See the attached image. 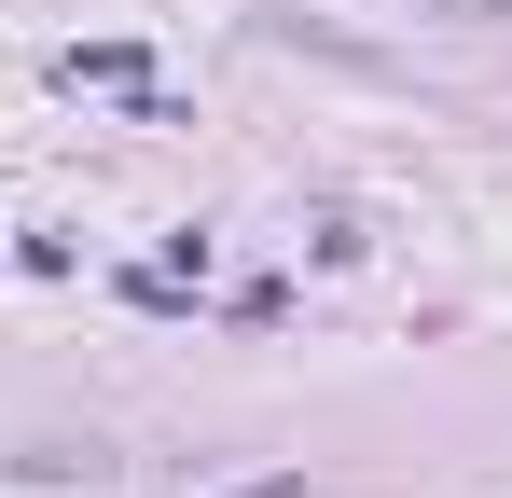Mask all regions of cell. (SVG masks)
<instances>
[{
	"mask_svg": "<svg viewBox=\"0 0 512 498\" xmlns=\"http://www.w3.org/2000/svg\"><path fill=\"white\" fill-rule=\"evenodd\" d=\"M70 83H97V97H139V83H153V70H139L125 42H97V56H70Z\"/></svg>",
	"mask_w": 512,
	"mask_h": 498,
	"instance_id": "1",
	"label": "cell"
}]
</instances>
